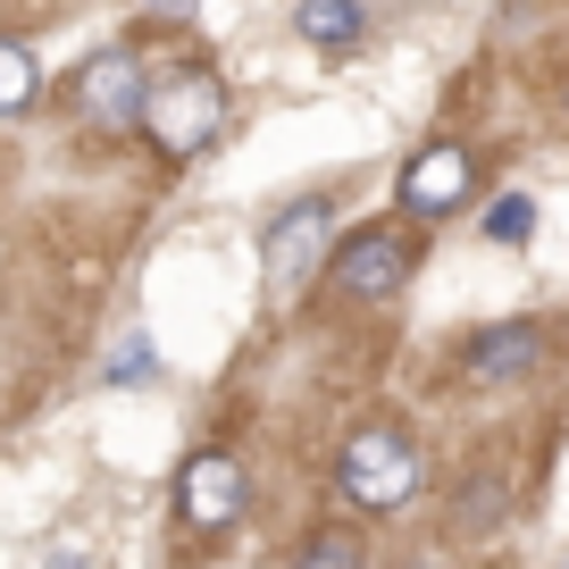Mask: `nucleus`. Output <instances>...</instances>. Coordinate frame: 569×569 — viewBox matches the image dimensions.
<instances>
[{"label": "nucleus", "instance_id": "nucleus-8", "mask_svg": "<svg viewBox=\"0 0 569 569\" xmlns=\"http://www.w3.org/2000/svg\"><path fill=\"white\" fill-rule=\"evenodd\" d=\"M469 193H478V160H469L461 142H436V151H419L402 168V218H445Z\"/></svg>", "mask_w": 569, "mask_h": 569}, {"label": "nucleus", "instance_id": "nucleus-17", "mask_svg": "<svg viewBox=\"0 0 569 569\" xmlns=\"http://www.w3.org/2000/svg\"><path fill=\"white\" fill-rule=\"evenodd\" d=\"M561 109H569V101H561Z\"/></svg>", "mask_w": 569, "mask_h": 569}, {"label": "nucleus", "instance_id": "nucleus-2", "mask_svg": "<svg viewBox=\"0 0 569 569\" xmlns=\"http://www.w3.org/2000/svg\"><path fill=\"white\" fill-rule=\"evenodd\" d=\"M227 126V84L210 68H177L151 84V109H142V134L160 142V160H201Z\"/></svg>", "mask_w": 569, "mask_h": 569}, {"label": "nucleus", "instance_id": "nucleus-1", "mask_svg": "<svg viewBox=\"0 0 569 569\" xmlns=\"http://www.w3.org/2000/svg\"><path fill=\"white\" fill-rule=\"evenodd\" d=\"M336 486L360 511H402V502L419 495V436L393 427V419L352 427V445H343V461H336Z\"/></svg>", "mask_w": 569, "mask_h": 569}, {"label": "nucleus", "instance_id": "nucleus-11", "mask_svg": "<svg viewBox=\"0 0 569 569\" xmlns=\"http://www.w3.org/2000/svg\"><path fill=\"white\" fill-rule=\"evenodd\" d=\"M34 101H42V59L0 34V118H26Z\"/></svg>", "mask_w": 569, "mask_h": 569}, {"label": "nucleus", "instance_id": "nucleus-3", "mask_svg": "<svg viewBox=\"0 0 569 569\" xmlns=\"http://www.w3.org/2000/svg\"><path fill=\"white\" fill-rule=\"evenodd\" d=\"M410 268H419V227L377 218V227H360V234L336 243V260H327V293H336V302H386Z\"/></svg>", "mask_w": 569, "mask_h": 569}, {"label": "nucleus", "instance_id": "nucleus-10", "mask_svg": "<svg viewBox=\"0 0 569 569\" xmlns=\"http://www.w3.org/2000/svg\"><path fill=\"white\" fill-rule=\"evenodd\" d=\"M502 519H511V478H469V486H452V536H495Z\"/></svg>", "mask_w": 569, "mask_h": 569}, {"label": "nucleus", "instance_id": "nucleus-12", "mask_svg": "<svg viewBox=\"0 0 569 569\" xmlns=\"http://www.w3.org/2000/svg\"><path fill=\"white\" fill-rule=\"evenodd\" d=\"M293 569H369V545H360L352 528H319L302 552H293Z\"/></svg>", "mask_w": 569, "mask_h": 569}, {"label": "nucleus", "instance_id": "nucleus-16", "mask_svg": "<svg viewBox=\"0 0 569 569\" xmlns=\"http://www.w3.org/2000/svg\"><path fill=\"white\" fill-rule=\"evenodd\" d=\"M51 569H84V552H51Z\"/></svg>", "mask_w": 569, "mask_h": 569}, {"label": "nucleus", "instance_id": "nucleus-7", "mask_svg": "<svg viewBox=\"0 0 569 569\" xmlns=\"http://www.w3.org/2000/svg\"><path fill=\"white\" fill-rule=\"evenodd\" d=\"M536 360H545V336H536L528 319H502V327H478V336L461 343V377L469 386H528Z\"/></svg>", "mask_w": 569, "mask_h": 569}, {"label": "nucleus", "instance_id": "nucleus-14", "mask_svg": "<svg viewBox=\"0 0 569 569\" xmlns=\"http://www.w3.org/2000/svg\"><path fill=\"white\" fill-rule=\"evenodd\" d=\"M151 369H160V352H151V336H126L118 352H109V386H151Z\"/></svg>", "mask_w": 569, "mask_h": 569}, {"label": "nucleus", "instance_id": "nucleus-9", "mask_svg": "<svg viewBox=\"0 0 569 569\" xmlns=\"http://www.w3.org/2000/svg\"><path fill=\"white\" fill-rule=\"evenodd\" d=\"M293 34H302L310 51H360L369 9H360V0H302V9H293Z\"/></svg>", "mask_w": 569, "mask_h": 569}, {"label": "nucleus", "instance_id": "nucleus-6", "mask_svg": "<svg viewBox=\"0 0 569 569\" xmlns=\"http://www.w3.org/2000/svg\"><path fill=\"white\" fill-rule=\"evenodd\" d=\"M319 243H327V193H302V201H284L277 218H268V234H260V268H268V284H302L310 277V260H319Z\"/></svg>", "mask_w": 569, "mask_h": 569}, {"label": "nucleus", "instance_id": "nucleus-13", "mask_svg": "<svg viewBox=\"0 0 569 569\" xmlns=\"http://www.w3.org/2000/svg\"><path fill=\"white\" fill-rule=\"evenodd\" d=\"M536 234V201L528 193H502L495 210H486V243H528Z\"/></svg>", "mask_w": 569, "mask_h": 569}, {"label": "nucleus", "instance_id": "nucleus-4", "mask_svg": "<svg viewBox=\"0 0 569 569\" xmlns=\"http://www.w3.org/2000/svg\"><path fill=\"white\" fill-rule=\"evenodd\" d=\"M68 92H76V118L101 126V134H126V126H142V109H151V76H142V59L126 51V42L92 51Z\"/></svg>", "mask_w": 569, "mask_h": 569}, {"label": "nucleus", "instance_id": "nucleus-15", "mask_svg": "<svg viewBox=\"0 0 569 569\" xmlns=\"http://www.w3.org/2000/svg\"><path fill=\"white\" fill-rule=\"evenodd\" d=\"M142 9H160V18H193L201 0H142Z\"/></svg>", "mask_w": 569, "mask_h": 569}, {"label": "nucleus", "instance_id": "nucleus-5", "mask_svg": "<svg viewBox=\"0 0 569 569\" xmlns=\"http://www.w3.org/2000/svg\"><path fill=\"white\" fill-rule=\"evenodd\" d=\"M251 511V478H243V461L234 452H193V461L177 469V528L184 536H227L234 519Z\"/></svg>", "mask_w": 569, "mask_h": 569}]
</instances>
